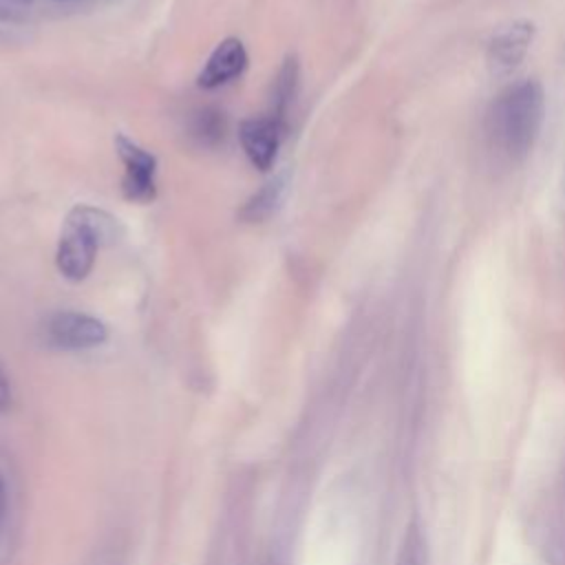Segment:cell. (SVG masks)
I'll return each mask as SVG.
<instances>
[{"label": "cell", "instance_id": "cell-10", "mask_svg": "<svg viewBox=\"0 0 565 565\" xmlns=\"http://www.w3.org/2000/svg\"><path fill=\"white\" fill-rule=\"evenodd\" d=\"M68 218L77 221L79 225H84L97 241L102 247L106 245H115L121 238V223L117 216H113L110 212L88 205V203H77L75 207L68 210L66 214Z\"/></svg>", "mask_w": 565, "mask_h": 565}, {"label": "cell", "instance_id": "cell-12", "mask_svg": "<svg viewBox=\"0 0 565 565\" xmlns=\"http://www.w3.org/2000/svg\"><path fill=\"white\" fill-rule=\"evenodd\" d=\"M397 565H424V550H422V541L415 532L408 534L402 552H399V558H397Z\"/></svg>", "mask_w": 565, "mask_h": 565}, {"label": "cell", "instance_id": "cell-11", "mask_svg": "<svg viewBox=\"0 0 565 565\" xmlns=\"http://www.w3.org/2000/svg\"><path fill=\"white\" fill-rule=\"evenodd\" d=\"M225 115L218 108H201L192 117L190 135L201 143V146H218L225 139Z\"/></svg>", "mask_w": 565, "mask_h": 565}, {"label": "cell", "instance_id": "cell-3", "mask_svg": "<svg viewBox=\"0 0 565 565\" xmlns=\"http://www.w3.org/2000/svg\"><path fill=\"white\" fill-rule=\"evenodd\" d=\"M99 247V241L84 225L66 216L55 247L57 271L71 282H82L93 271Z\"/></svg>", "mask_w": 565, "mask_h": 565}, {"label": "cell", "instance_id": "cell-6", "mask_svg": "<svg viewBox=\"0 0 565 565\" xmlns=\"http://www.w3.org/2000/svg\"><path fill=\"white\" fill-rule=\"evenodd\" d=\"M247 64L249 55L245 44L238 38H223L205 60L201 73L196 75V84L205 90L221 88L238 79L247 71Z\"/></svg>", "mask_w": 565, "mask_h": 565}, {"label": "cell", "instance_id": "cell-13", "mask_svg": "<svg viewBox=\"0 0 565 565\" xmlns=\"http://www.w3.org/2000/svg\"><path fill=\"white\" fill-rule=\"evenodd\" d=\"M11 406V384L0 366V411H7Z\"/></svg>", "mask_w": 565, "mask_h": 565}, {"label": "cell", "instance_id": "cell-9", "mask_svg": "<svg viewBox=\"0 0 565 565\" xmlns=\"http://www.w3.org/2000/svg\"><path fill=\"white\" fill-rule=\"evenodd\" d=\"M298 79H300V68L296 57H285L280 64L274 82H271V93H269V117L278 121L280 126L287 128V113L289 106L298 93Z\"/></svg>", "mask_w": 565, "mask_h": 565}, {"label": "cell", "instance_id": "cell-2", "mask_svg": "<svg viewBox=\"0 0 565 565\" xmlns=\"http://www.w3.org/2000/svg\"><path fill=\"white\" fill-rule=\"evenodd\" d=\"M115 152L124 166L121 194L132 203H152L157 199V159L150 150L117 132L113 139Z\"/></svg>", "mask_w": 565, "mask_h": 565}, {"label": "cell", "instance_id": "cell-14", "mask_svg": "<svg viewBox=\"0 0 565 565\" xmlns=\"http://www.w3.org/2000/svg\"><path fill=\"white\" fill-rule=\"evenodd\" d=\"M4 510H7V492H4L2 477H0V525H2V521H4Z\"/></svg>", "mask_w": 565, "mask_h": 565}, {"label": "cell", "instance_id": "cell-1", "mask_svg": "<svg viewBox=\"0 0 565 565\" xmlns=\"http://www.w3.org/2000/svg\"><path fill=\"white\" fill-rule=\"evenodd\" d=\"M543 110L545 99L536 82H523L508 88L490 115L494 143L512 157L527 152L543 124Z\"/></svg>", "mask_w": 565, "mask_h": 565}, {"label": "cell", "instance_id": "cell-4", "mask_svg": "<svg viewBox=\"0 0 565 565\" xmlns=\"http://www.w3.org/2000/svg\"><path fill=\"white\" fill-rule=\"evenodd\" d=\"M46 340L66 351H82L99 347L108 340L106 324L82 311H57L46 322Z\"/></svg>", "mask_w": 565, "mask_h": 565}, {"label": "cell", "instance_id": "cell-8", "mask_svg": "<svg viewBox=\"0 0 565 565\" xmlns=\"http://www.w3.org/2000/svg\"><path fill=\"white\" fill-rule=\"evenodd\" d=\"M532 24L523 22V24H512L505 31H501L492 44H490V66L497 73H508L514 66H519V62L523 60L530 42H532Z\"/></svg>", "mask_w": 565, "mask_h": 565}, {"label": "cell", "instance_id": "cell-15", "mask_svg": "<svg viewBox=\"0 0 565 565\" xmlns=\"http://www.w3.org/2000/svg\"><path fill=\"white\" fill-rule=\"evenodd\" d=\"M55 2H68V0H55Z\"/></svg>", "mask_w": 565, "mask_h": 565}, {"label": "cell", "instance_id": "cell-5", "mask_svg": "<svg viewBox=\"0 0 565 565\" xmlns=\"http://www.w3.org/2000/svg\"><path fill=\"white\" fill-rule=\"evenodd\" d=\"M287 128L274 121L269 115L265 117H249L238 124V141L249 159V163L258 170H269L276 161L280 141Z\"/></svg>", "mask_w": 565, "mask_h": 565}, {"label": "cell", "instance_id": "cell-7", "mask_svg": "<svg viewBox=\"0 0 565 565\" xmlns=\"http://www.w3.org/2000/svg\"><path fill=\"white\" fill-rule=\"evenodd\" d=\"M289 185H291V181H289V172H287V170L274 174L271 179H267V181L241 205L238 218L245 221V223H263V221H267L269 216H274V214L280 210L282 201H285V196H287V192H289Z\"/></svg>", "mask_w": 565, "mask_h": 565}]
</instances>
